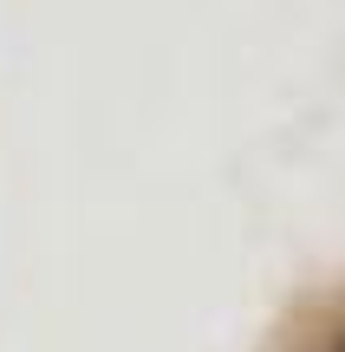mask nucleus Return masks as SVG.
I'll use <instances>...</instances> for the list:
<instances>
[{"instance_id":"obj_1","label":"nucleus","mask_w":345,"mask_h":352,"mask_svg":"<svg viewBox=\"0 0 345 352\" xmlns=\"http://www.w3.org/2000/svg\"><path fill=\"white\" fill-rule=\"evenodd\" d=\"M339 352H345V346H339Z\"/></svg>"}]
</instances>
